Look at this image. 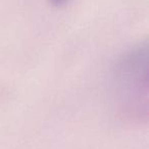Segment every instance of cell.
Instances as JSON below:
<instances>
[{
  "label": "cell",
  "mask_w": 149,
  "mask_h": 149,
  "mask_svg": "<svg viewBox=\"0 0 149 149\" xmlns=\"http://www.w3.org/2000/svg\"><path fill=\"white\" fill-rule=\"evenodd\" d=\"M116 92L120 110L131 120L147 116V47L139 45L120 60Z\"/></svg>",
  "instance_id": "1"
},
{
  "label": "cell",
  "mask_w": 149,
  "mask_h": 149,
  "mask_svg": "<svg viewBox=\"0 0 149 149\" xmlns=\"http://www.w3.org/2000/svg\"><path fill=\"white\" fill-rule=\"evenodd\" d=\"M65 1H66V0H51L52 3H54V4H57V5L63 4Z\"/></svg>",
  "instance_id": "2"
}]
</instances>
